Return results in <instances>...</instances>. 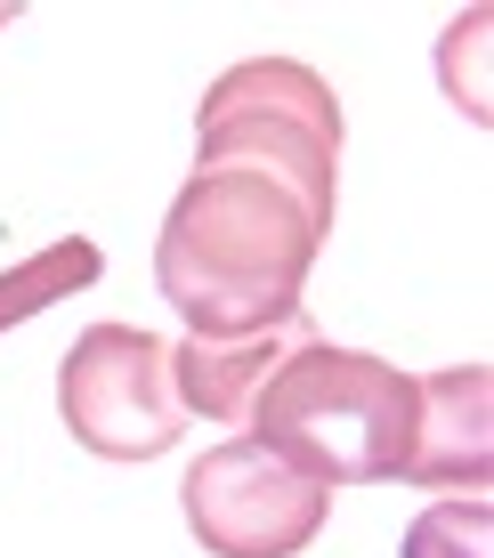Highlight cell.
Wrapping results in <instances>:
<instances>
[{
    "mask_svg": "<svg viewBox=\"0 0 494 558\" xmlns=\"http://www.w3.org/2000/svg\"><path fill=\"white\" fill-rule=\"evenodd\" d=\"M179 510L212 558H300L325 534L333 486H316L309 470H292L260 437H236V446H212L186 470Z\"/></svg>",
    "mask_w": 494,
    "mask_h": 558,
    "instance_id": "obj_5",
    "label": "cell"
},
{
    "mask_svg": "<svg viewBox=\"0 0 494 558\" xmlns=\"http://www.w3.org/2000/svg\"><path fill=\"white\" fill-rule=\"evenodd\" d=\"M252 437L276 446L292 470H309L316 486H382L406 470L413 446V373L365 349L309 340L260 389Z\"/></svg>",
    "mask_w": 494,
    "mask_h": 558,
    "instance_id": "obj_2",
    "label": "cell"
},
{
    "mask_svg": "<svg viewBox=\"0 0 494 558\" xmlns=\"http://www.w3.org/2000/svg\"><path fill=\"white\" fill-rule=\"evenodd\" d=\"M98 267H106V252L89 235H57L33 259H16L9 276H0V332L25 324V316H41V307H57V300H73L82 283H98Z\"/></svg>",
    "mask_w": 494,
    "mask_h": 558,
    "instance_id": "obj_8",
    "label": "cell"
},
{
    "mask_svg": "<svg viewBox=\"0 0 494 558\" xmlns=\"http://www.w3.org/2000/svg\"><path fill=\"white\" fill-rule=\"evenodd\" d=\"M57 413L73 446L98 461H162L179 446V389H170V340L138 324H89L57 364Z\"/></svg>",
    "mask_w": 494,
    "mask_h": 558,
    "instance_id": "obj_4",
    "label": "cell"
},
{
    "mask_svg": "<svg viewBox=\"0 0 494 558\" xmlns=\"http://www.w3.org/2000/svg\"><path fill=\"white\" fill-rule=\"evenodd\" d=\"M406 558H494V510L479 494H446L406 526Z\"/></svg>",
    "mask_w": 494,
    "mask_h": 558,
    "instance_id": "obj_9",
    "label": "cell"
},
{
    "mask_svg": "<svg viewBox=\"0 0 494 558\" xmlns=\"http://www.w3.org/2000/svg\"><path fill=\"white\" fill-rule=\"evenodd\" d=\"M309 307L260 324V332H236V340H170V389H179V413H203V421H252L260 389L284 373V356L309 349Z\"/></svg>",
    "mask_w": 494,
    "mask_h": 558,
    "instance_id": "obj_7",
    "label": "cell"
},
{
    "mask_svg": "<svg viewBox=\"0 0 494 558\" xmlns=\"http://www.w3.org/2000/svg\"><path fill=\"white\" fill-rule=\"evenodd\" d=\"M333 227L260 170H195L155 235V292L195 340H236L292 316Z\"/></svg>",
    "mask_w": 494,
    "mask_h": 558,
    "instance_id": "obj_1",
    "label": "cell"
},
{
    "mask_svg": "<svg viewBox=\"0 0 494 558\" xmlns=\"http://www.w3.org/2000/svg\"><path fill=\"white\" fill-rule=\"evenodd\" d=\"M195 170H260L333 227L340 203V98L300 57H243L195 106Z\"/></svg>",
    "mask_w": 494,
    "mask_h": 558,
    "instance_id": "obj_3",
    "label": "cell"
},
{
    "mask_svg": "<svg viewBox=\"0 0 494 558\" xmlns=\"http://www.w3.org/2000/svg\"><path fill=\"white\" fill-rule=\"evenodd\" d=\"M486 470H494V373L486 364L413 373V446L397 477L438 494H486Z\"/></svg>",
    "mask_w": 494,
    "mask_h": 558,
    "instance_id": "obj_6",
    "label": "cell"
}]
</instances>
